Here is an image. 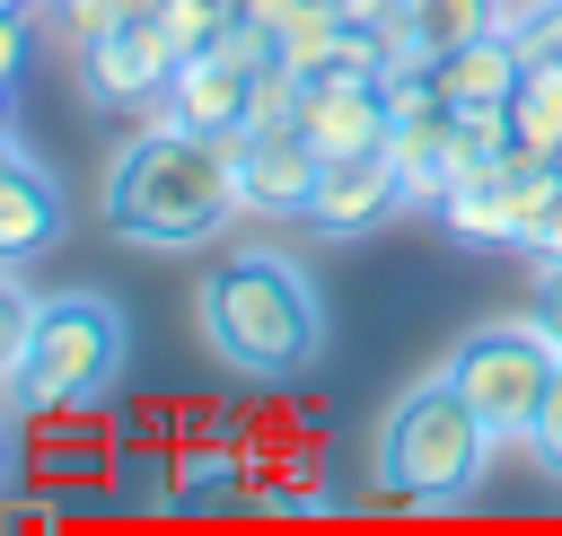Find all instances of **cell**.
<instances>
[{"label": "cell", "instance_id": "obj_1", "mask_svg": "<svg viewBox=\"0 0 562 536\" xmlns=\"http://www.w3.org/2000/svg\"><path fill=\"white\" fill-rule=\"evenodd\" d=\"M237 132H184V123H149L140 141L114 149L105 167V228L132 246H211L246 202H237V167H228Z\"/></svg>", "mask_w": 562, "mask_h": 536}, {"label": "cell", "instance_id": "obj_2", "mask_svg": "<svg viewBox=\"0 0 562 536\" xmlns=\"http://www.w3.org/2000/svg\"><path fill=\"white\" fill-rule=\"evenodd\" d=\"M193 316H202V343L237 378H299L325 343V290L307 281V264H290L272 246H246L220 272H202Z\"/></svg>", "mask_w": 562, "mask_h": 536}, {"label": "cell", "instance_id": "obj_3", "mask_svg": "<svg viewBox=\"0 0 562 536\" xmlns=\"http://www.w3.org/2000/svg\"><path fill=\"white\" fill-rule=\"evenodd\" d=\"M492 422L448 387V369L439 378H422V387H404L395 395V413L378 422V492L386 501H413V510H457V501H474V483H483V466H492Z\"/></svg>", "mask_w": 562, "mask_h": 536}, {"label": "cell", "instance_id": "obj_4", "mask_svg": "<svg viewBox=\"0 0 562 536\" xmlns=\"http://www.w3.org/2000/svg\"><path fill=\"white\" fill-rule=\"evenodd\" d=\"M123 360H132L123 308L105 290H53V299H35V334H26L9 395L26 413H97L123 387Z\"/></svg>", "mask_w": 562, "mask_h": 536}, {"label": "cell", "instance_id": "obj_5", "mask_svg": "<svg viewBox=\"0 0 562 536\" xmlns=\"http://www.w3.org/2000/svg\"><path fill=\"white\" fill-rule=\"evenodd\" d=\"M553 360H562V343L536 325V316H501V325H474L457 351H448V387L492 422V439L509 448V439H527V422H536V404H544V387H553Z\"/></svg>", "mask_w": 562, "mask_h": 536}, {"label": "cell", "instance_id": "obj_6", "mask_svg": "<svg viewBox=\"0 0 562 536\" xmlns=\"http://www.w3.org/2000/svg\"><path fill=\"white\" fill-rule=\"evenodd\" d=\"M176 35L158 26V18H140V26H123V35H105V44H79V97L88 105H105V114H158V97H167V79H176Z\"/></svg>", "mask_w": 562, "mask_h": 536}, {"label": "cell", "instance_id": "obj_7", "mask_svg": "<svg viewBox=\"0 0 562 536\" xmlns=\"http://www.w3.org/2000/svg\"><path fill=\"white\" fill-rule=\"evenodd\" d=\"M228 167H237V202L263 211V220H307V193H316V167L325 149L290 123V132H237L228 141Z\"/></svg>", "mask_w": 562, "mask_h": 536}, {"label": "cell", "instance_id": "obj_8", "mask_svg": "<svg viewBox=\"0 0 562 536\" xmlns=\"http://www.w3.org/2000/svg\"><path fill=\"white\" fill-rule=\"evenodd\" d=\"M386 88L369 79V70H307L299 79V132L325 149V158H342V149H378L386 141Z\"/></svg>", "mask_w": 562, "mask_h": 536}, {"label": "cell", "instance_id": "obj_9", "mask_svg": "<svg viewBox=\"0 0 562 536\" xmlns=\"http://www.w3.org/2000/svg\"><path fill=\"white\" fill-rule=\"evenodd\" d=\"M386 211H404V185H395L386 149H342V158L316 167V193H307V228L316 237H360Z\"/></svg>", "mask_w": 562, "mask_h": 536}, {"label": "cell", "instance_id": "obj_10", "mask_svg": "<svg viewBox=\"0 0 562 536\" xmlns=\"http://www.w3.org/2000/svg\"><path fill=\"white\" fill-rule=\"evenodd\" d=\"M246 88H255V70L237 53H220V44H202V53L176 62V79L158 97V123H184V132H211V141L246 132Z\"/></svg>", "mask_w": 562, "mask_h": 536}, {"label": "cell", "instance_id": "obj_11", "mask_svg": "<svg viewBox=\"0 0 562 536\" xmlns=\"http://www.w3.org/2000/svg\"><path fill=\"white\" fill-rule=\"evenodd\" d=\"M53 237H61V185L44 158L9 149L0 158V264H35Z\"/></svg>", "mask_w": 562, "mask_h": 536}, {"label": "cell", "instance_id": "obj_12", "mask_svg": "<svg viewBox=\"0 0 562 536\" xmlns=\"http://www.w3.org/2000/svg\"><path fill=\"white\" fill-rule=\"evenodd\" d=\"M430 70H439V97L465 114V105H509V97H518V79H527V53H518V35H509V26H492V35L457 44V53H439Z\"/></svg>", "mask_w": 562, "mask_h": 536}, {"label": "cell", "instance_id": "obj_13", "mask_svg": "<svg viewBox=\"0 0 562 536\" xmlns=\"http://www.w3.org/2000/svg\"><path fill=\"white\" fill-rule=\"evenodd\" d=\"M448 105H430V114H395L386 123V167H395V185H404V211H430L439 202V185H448Z\"/></svg>", "mask_w": 562, "mask_h": 536}, {"label": "cell", "instance_id": "obj_14", "mask_svg": "<svg viewBox=\"0 0 562 536\" xmlns=\"http://www.w3.org/2000/svg\"><path fill=\"white\" fill-rule=\"evenodd\" d=\"M430 220H439L457 246H518V193H509L501 176H483V185H448V193L430 202Z\"/></svg>", "mask_w": 562, "mask_h": 536}, {"label": "cell", "instance_id": "obj_15", "mask_svg": "<svg viewBox=\"0 0 562 536\" xmlns=\"http://www.w3.org/2000/svg\"><path fill=\"white\" fill-rule=\"evenodd\" d=\"M492 26H501V0H413V44L430 62L474 44V35H492Z\"/></svg>", "mask_w": 562, "mask_h": 536}, {"label": "cell", "instance_id": "obj_16", "mask_svg": "<svg viewBox=\"0 0 562 536\" xmlns=\"http://www.w3.org/2000/svg\"><path fill=\"white\" fill-rule=\"evenodd\" d=\"M342 26H351V18H342L334 0H299V9H290V26L272 35V53H281V62H290V70L307 79V70H325V62H334Z\"/></svg>", "mask_w": 562, "mask_h": 536}, {"label": "cell", "instance_id": "obj_17", "mask_svg": "<svg viewBox=\"0 0 562 536\" xmlns=\"http://www.w3.org/2000/svg\"><path fill=\"white\" fill-rule=\"evenodd\" d=\"M509 123H518V141L562 158V62H527V79L509 97Z\"/></svg>", "mask_w": 562, "mask_h": 536}, {"label": "cell", "instance_id": "obj_18", "mask_svg": "<svg viewBox=\"0 0 562 536\" xmlns=\"http://www.w3.org/2000/svg\"><path fill=\"white\" fill-rule=\"evenodd\" d=\"M44 18H53V26H61V44L79 53V44H105V35H123V26L158 18V0H44Z\"/></svg>", "mask_w": 562, "mask_h": 536}, {"label": "cell", "instance_id": "obj_19", "mask_svg": "<svg viewBox=\"0 0 562 536\" xmlns=\"http://www.w3.org/2000/svg\"><path fill=\"white\" fill-rule=\"evenodd\" d=\"M290 123H299V70L263 62L255 88H246V132H290Z\"/></svg>", "mask_w": 562, "mask_h": 536}, {"label": "cell", "instance_id": "obj_20", "mask_svg": "<svg viewBox=\"0 0 562 536\" xmlns=\"http://www.w3.org/2000/svg\"><path fill=\"white\" fill-rule=\"evenodd\" d=\"M26 334H35V299L18 290V264H0V387L18 378V360H26Z\"/></svg>", "mask_w": 562, "mask_h": 536}, {"label": "cell", "instance_id": "obj_21", "mask_svg": "<svg viewBox=\"0 0 562 536\" xmlns=\"http://www.w3.org/2000/svg\"><path fill=\"white\" fill-rule=\"evenodd\" d=\"M509 35H518L527 62H562V0H527V9H509Z\"/></svg>", "mask_w": 562, "mask_h": 536}, {"label": "cell", "instance_id": "obj_22", "mask_svg": "<svg viewBox=\"0 0 562 536\" xmlns=\"http://www.w3.org/2000/svg\"><path fill=\"white\" fill-rule=\"evenodd\" d=\"M527 457L562 483V360H553V387H544V404H536V422H527Z\"/></svg>", "mask_w": 562, "mask_h": 536}, {"label": "cell", "instance_id": "obj_23", "mask_svg": "<svg viewBox=\"0 0 562 536\" xmlns=\"http://www.w3.org/2000/svg\"><path fill=\"white\" fill-rule=\"evenodd\" d=\"M527 316L562 343V255H536V272H527Z\"/></svg>", "mask_w": 562, "mask_h": 536}, {"label": "cell", "instance_id": "obj_24", "mask_svg": "<svg viewBox=\"0 0 562 536\" xmlns=\"http://www.w3.org/2000/svg\"><path fill=\"white\" fill-rule=\"evenodd\" d=\"M26 62H35V18H26V9H0V97L18 88Z\"/></svg>", "mask_w": 562, "mask_h": 536}, {"label": "cell", "instance_id": "obj_25", "mask_svg": "<svg viewBox=\"0 0 562 536\" xmlns=\"http://www.w3.org/2000/svg\"><path fill=\"white\" fill-rule=\"evenodd\" d=\"M518 255H527V264H536V255H562V185H553V193H544V211L527 220V237H518Z\"/></svg>", "mask_w": 562, "mask_h": 536}, {"label": "cell", "instance_id": "obj_26", "mask_svg": "<svg viewBox=\"0 0 562 536\" xmlns=\"http://www.w3.org/2000/svg\"><path fill=\"white\" fill-rule=\"evenodd\" d=\"M0 527H61V510L35 501V492H18V501H0Z\"/></svg>", "mask_w": 562, "mask_h": 536}, {"label": "cell", "instance_id": "obj_27", "mask_svg": "<svg viewBox=\"0 0 562 536\" xmlns=\"http://www.w3.org/2000/svg\"><path fill=\"white\" fill-rule=\"evenodd\" d=\"M290 9H299V0H237V18H246V26H263V35H281V26H290Z\"/></svg>", "mask_w": 562, "mask_h": 536}, {"label": "cell", "instance_id": "obj_28", "mask_svg": "<svg viewBox=\"0 0 562 536\" xmlns=\"http://www.w3.org/2000/svg\"><path fill=\"white\" fill-rule=\"evenodd\" d=\"M334 9H342L351 26H378V18H386V9H404V0H334Z\"/></svg>", "mask_w": 562, "mask_h": 536}, {"label": "cell", "instance_id": "obj_29", "mask_svg": "<svg viewBox=\"0 0 562 536\" xmlns=\"http://www.w3.org/2000/svg\"><path fill=\"white\" fill-rule=\"evenodd\" d=\"M0 9H26V18H35V9H44V0H0Z\"/></svg>", "mask_w": 562, "mask_h": 536}, {"label": "cell", "instance_id": "obj_30", "mask_svg": "<svg viewBox=\"0 0 562 536\" xmlns=\"http://www.w3.org/2000/svg\"><path fill=\"white\" fill-rule=\"evenodd\" d=\"M9 149H18V141H9V123H0V158H9Z\"/></svg>", "mask_w": 562, "mask_h": 536}, {"label": "cell", "instance_id": "obj_31", "mask_svg": "<svg viewBox=\"0 0 562 536\" xmlns=\"http://www.w3.org/2000/svg\"><path fill=\"white\" fill-rule=\"evenodd\" d=\"M509 9H527V0H501V26H509Z\"/></svg>", "mask_w": 562, "mask_h": 536}, {"label": "cell", "instance_id": "obj_32", "mask_svg": "<svg viewBox=\"0 0 562 536\" xmlns=\"http://www.w3.org/2000/svg\"><path fill=\"white\" fill-rule=\"evenodd\" d=\"M0 474H9V439H0Z\"/></svg>", "mask_w": 562, "mask_h": 536}, {"label": "cell", "instance_id": "obj_33", "mask_svg": "<svg viewBox=\"0 0 562 536\" xmlns=\"http://www.w3.org/2000/svg\"><path fill=\"white\" fill-rule=\"evenodd\" d=\"M0 105H9V97H0ZM0 123H9V114H0Z\"/></svg>", "mask_w": 562, "mask_h": 536}]
</instances>
